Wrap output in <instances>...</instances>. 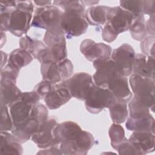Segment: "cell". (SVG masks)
<instances>
[{
	"instance_id": "obj_13",
	"label": "cell",
	"mask_w": 155,
	"mask_h": 155,
	"mask_svg": "<svg viewBox=\"0 0 155 155\" xmlns=\"http://www.w3.org/2000/svg\"><path fill=\"white\" fill-rule=\"evenodd\" d=\"M71 97L68 89L61 81L53 85L51 90L44 99L48 109L56 110L67 103Z\"/></svg>"
},
{
	"instance_id": "obj_43",
	"label": "cell",
	"mask_w": 155,
	"mask_h": 155,
	"mask_svg": "<svg viewBox=\"0 0 155 155\" xmlns=\"http://www.w3.org/2000/svg\"><path fill=\"white\" fill-rule=\"evenodd\" d=\"M118 35L108 25L105 24L104 28L102 30V38L104 41L107 42H112L117 37Z\"/></svg>"
},
{
	"instance_id": "obj_41",
	"label": "cell",
	"mask_w": 155,
	"mask_h": 155,
	"mask_svg": "<svg viewBox=\"0 0 155 155\" xmlns=\"http://www.w3.org/2000/svg\"><path fill=\"white\" fill-rule=\"evenodd\" d=\"M117 151L119 154L126 155V154H136L140 155L139 151L136 148V147L127 139L123 142L117 148Z\"/></svg>"
},
{
	"instance_id": "obj_30",
	"label": "cell",
	"mask_w": 155,
	"mask_h": 155,
	"mask_svg": "<svg viewBox=\"0 0 155 155\" xmlns=\"http://www.w3.org/2000/svg\"><path fill=\"white\" fill-rule=\"evenodd\" d=\"M131 37L136 41H141L147 36L145 21L143 15L134 17L132 24L129 28Z\"/></svg>"
},
{
	"instance_id": "obj_12",
	"label": "cell",
	"mask_w": 155,
	"mask_h": 155,
	"mask_svg": "<svg viewBox=\"0 0 155 155\" xmlns=\"http://www.w3.org/2000/svg\"><path fill=\"white\" fill-rule=\"evenodd\" d=\"M154 106V94L137 96L133 94L128 102V110L131 118H140L148 115Z\"/></svg>"
},
{
	"instance_id": "obj_22",
	"label": "cell",
	"mask_w": 155,
	"mask_h": 155,
	"mask_svg": "<svg viewBox=\"0 0 155 155\" xmlns=\"http://www.w3.org/2000/svg\"><path fill=\"white\" fill-rule=\"evenodd\" d=\"M125 126L127 130L132 131H150L154 133V119L150 113L140 118L128 117Z\"/></svg>"
},
{
	"instance_id": "obj_37",
	"label": "cell",
	"mask_w": 155,
	"mask_h": 155,
	"mask_svg": "<svg viewBox=\"0 0 155 155\" xmlns=\"http://www.w3.org/2000/svg\"><path fill=\"white\" fill-rule=\"evenodd\" d=\"M57 64L62 81L68 79L73 75L74 68L70 60L66 58Z\"/></svg>"
},
{
	"instance_id": "obj_23",
	"label": "cell",
	"mask_w": 155,
	"mask_h": 155,
	"mask_svg": "<svg viewBox=\"0 0 155 155\" xmlns=\"http://www.w3.org/2000/svg\"><path fill=\"white\" fill-rule=\"evenodd\" d=\"M33 59V57L27 51L21 48H17L10 53L7 65L19 72L21 68L31 63Z\"/></svg>"
},
{
	"instance_id": "obj_49",
	"label": "cell",
	"mask_w": 155,
	"mask_h": 155,
	"mask_svg": "<svg viewBox=\"0 0 155 155\" xmlns=\"http://www.w3.org/2000/svg\"><path fill=\"white\" fill-rule=\"evenodd\" d=\"M1 47H2L6 42V39H6V36L4 32H1Z\"/></svg>"
},
{
	"instance_id": "obj_33",
	"label": "cell",
	"mask_w": 155,
	"mask_h": 155,
	"mask_svg": "<svg viewBox=\"0 0 155 155\" xmlns=\"http://www.w3.org/2000/svg\"><path fill=\"white\" fill-rule=\"evenodd\" d=\"M133 74L142 77L151 78L154 79V78L152 76L149 70L146 56L143 54H136L133 66Z\"/></svg>"
},
{
	"instance_id": "obj_36",
	"label": "cell",
	"mask_w": 155,
	"mask_h": 155,
	"mask_svg": "<svg viewBox=\"0 0 155 155\" xmlns=\"http://www.w3.org/2000/svg\"><path fill=\"white\" fill-rule=\"evenodd\" d=\"M47 108L44 105L38 104L33 107L30 117L37 120L41 125L48 119V111Z\"/></svg>"
},
{
	"instance_id": "obj_16",
	"label": "cell",
	"mask_w": 155,
	"mask_h": 155,
	"mask_svg": "<svg viewBox=\"0 0 155 155\" xmlns=\"http://www.w3.org/2000/svg\"><path fill=\"white\" fill-rule=\"evenodd\" d=\"M82 130L76 122L65 121L58 124L53 131V136L55 140L60 144L62 141H70L76 139Z\"/></svg>"
},
{
	"instance_id": "obj_32",
	"label": "cell",
	"mask_w": 155,
	"mask_h": 155,
	"mask_svg": "<svg viewBox=\"0 0 155 155\" xmlns=\"http://www.w3.org/2000/svg\"><path fill=\"white\" fill-rule=\"evenodd\" d=\"M108 135L110 139L111 145L114 150L128 139L125 136V131L123 127L119 124L113 123L109 128Z\"/></svg>"
},
{
	"instance_id": "obj_35",
	"label": "cell",
	"mask_w": 155,
	"mask_h": 155,
	"mask_svg": "<svg viewBox=\"0 0 155 155\" xmlns=\"http://www.w3.org/2000/svg\"><path fill=\"white\" fill-rule=\"evenodd\" d=\"M8 107L7 105L1 104V131H11L13 127V120Z\"/></svg>"
},
{
	"instance_id": "obj_9",
	"label": "cell",
	"mask_w": 155,
	"mask_h": 155,
	"mask_svg": "<svg viewBox=\"0 0 155 155\" xmlns=\"http://www.w3.org/2000/svg\"><path fill=\"white\" fill-rule=\"evenodd\" d=\"M32 15L18 8H13L10 14L8 31L17 37L25 35L31 26Z\"/></svg>"
},
{
	"instance_id": "obj_8",
	"label": "cell",
	"mask_w": 155,
	"mask_h": 155,
	"mask_svg": "<svg viewBox=\"0 0 155 155\" xmlns=\"http://www.w3.org/2000/svg\"><path fill=\"white\" fill-rule=\"evenodd\" d=\"M57 125L58 122L55 119H48L39 125L38 130L33 134L31 140L41 149L59 145L53 136V131Z\"/></svg>"
},
{
	"instance_id": "obj_7",
	"label": "cell",
	"mask_w": 155,
	"mask_h": 155,
	"mask_svg": "<svg viewBox=\"0 0 155 155\" xmlns=\"http://www.w3.org/2000/svg\"><path fill=\"white\" fill-rule=\"evenodd\" d=\"M133 19L134 16L130 12L120 6L109 7L106 24L119 35L129 30Z\"/></svg>"
},
{
	"instance_id": "obj_28",
	"label": "cell",
	"mask_w": 155,
	"mask_h": 155,
	"mask_svg": "<svg viewBox=\"0 0 155 155\" xmlns=\"http://www.w3.org/2000/svg\"><path fill=\"white\" fill-rule=\"evenodd\" d=\"M19 45L21 48L27 51L36 59L40 52L47 47L44 42L33 39L27 35L22 37L19 39Z\"/></svg>"
},
{
	"instance_id": "obj_45",
	"label": "cell",
	"mask_w": 155,
	"mask_h": 155,
	"mask_svg": "<svg viewBox=\"0 0 155 155\" xmlns=\"http://www.w3.org/2000/svg\"><path fill=\"white\" fill-rule=\"evenodd\" d=\"M37 154H62L60 148L56 147V146L50 147L47 148H44L38 152Z\"/></svg>"
},
{
	"instance_id": "obj_42",
	"label": "cell",
	"mask_w": 155,
	"mask_h": 155,
	"mask_svg": "<svg viewBox=\"0 0 155 155\" xmlns=\"http://www.w3.org/2000/svg\"><path fill=\"white\" fill-rule=\"evenodd\" d=\"M19 99L27 104L35 106L38 104L41 98L35 91H32L29 92H22Z\"/></svg>"
},
{
	"instance_id": "obj_19",
	"label": "cell",
	"mask_w": 155,
	"mask_h": 155,
	"mask_svg": "<svg viewBox=\"0 0 155 155\" xmlns=\"http://www.w3.org/2000/svg\"><path fill=\"white\" fill-rule=\"evenodd\" d=\"M12 117L13 125L21 124L30 117L31 110L34 106L26 103L19 98L8 106Z\"/></svg>"
},
{
	"instance_id": "obj_44",
	"label": "cell",
	"mask_w": 155,
	"mask_h": 155,
	"mask_svg": "<svg viewBox=\"0 0 155 155\" xmlns=\"http://www.w3.org/2000/svg\"><path fill=\"white\" fill-rule=\"evenodd\" d=\"M145 27L147 35L154 36V15L151 16L148 20L145 22Z\"/></svg>"
},
{
	"instance_id": "obj_34",
	"label": "cell",
	"mask_w": 155,
	"mask_h": 155,
	"mask_svg": "<svg viewBox=\"0 0 155 155\" xmlns=\"http://www.w3.org/2000/svg\"><path fill=\"white\" fill-rule=\"evenodd\" d=\"M53 5L62 9L63 12H85V5L82 1L56 0L53 1Z\"/></svg>"
},
{
	"instance_id": "obj_48",
	"label": "cell",
	"mask_w": 155,
	"mask_h": 155,
	"mask_svg": "<svg viewBox=\"0 0 155 155\" xmlns=\"http://www.w3.org/2000/svg\"><path fill=\"white\" fill-rule=\"evenodd\" d=\"M1 68L4 67V66H5V63L7 62V61H8V58H7V54L3 52L2 51H1Z\"/></svg>"
},
{
	"instance_id": "obj_20",
	"label": "cell",
	"mask_w": 155,
	"mask_h": 155,
	"mask_svg": "<svg viewBox=\"0 0 155 155\" xmlns=\"http://www.w3.org/2000/svg\"><path fill=\"white\" fill-rule=\"evenodd\" d=\"M0 152L1 154L21 155L23 147L17 139L8 131H1Z\"/></svg>"
},
{
	"instance_id": "obj_14",
	"label": "cell",
	"mask_w": 155,
	"mask_h": 155,
	"mask_svg": "<svg viewBox=\"0 0 155 155\" xmlns=\"http://www.w3.org/2000/svg\"><path fill=\"white\" fill-rule=\"evenodd\" d=\"M116 100L128 103L133 96L127 77L117 73L109 82L107 88Z\"/></svg>"
},
{
	"instance_id": "obj_2",
	"label": "cell",
	"mask_w": 155,
	"mask_h": 155,
	"mask_svg": "<svg viewBox=\"0 0 155 155\" xmlns=\"http://www.w3.org/2000/svg\"><path fill=\"white\" fill-rule=\"evenodd\" d=\"M88 24L85 18V13L79 12H63L61 19V27L67 39L79 36L84 34Z\"/></svg>"
},
{
	"instance_id": "obj_47",
	"label": "cell",
	"mask_w": 155,
	"mask_h": 155,
	"mask_svg": "<svg viewBox=\"0 0 155 155\" xmlns=\"http://www.w3.org/2000/svg\"><path fill=\"white\" fill-rule=\"evenodd\" d=\"M53 1H34V3L39 7H43L48 5H51Z\"/></svg>"
},
{
	"instance_id": "obj_38",
	"label": "cell",
	"mask_w": 155,
	"mask_h": 155,
	"mask_svg": "<svg viewBox=\"0 0 155 155\" xmlns=\"http://www.w3.org/2000/svg\"><path fill=\"white\" fill-rule=\"evenodd\" d=\"M19 72L15 71L7 64L1 68L0 83H15L16 84Z\"/></svg>"
},
{
	"instance_id": "obj_24",
	"label": "cell",
	"mask_w": 155,
	"mask_h": 155,
	"mask_svg": "<svg viewBox=\"0 0 155 155\" xmlns=\"http://www.w3.org/2000/svg\"><path fill=\"white\" fill-rule=\"evenodd\" d=\"M109 7L105 5L91 6L85 12V18L88 24L91 25L99 26L105 25Z\"/></svg>"
},
{
	"instance_id": "obj_39",
	"label": "cell",
	"mask_w": 155,
	"mask_h": 155,
	"mask_svg": "<svg viewBox=\"0 0 155 155\" xmlns=\"http://www.w3.org/2000/svg\"><path fill=\"white\" fill-rule=\"evenodd\" d=\"M155 36H147L140 41V47L144 55L154 57Z\"/></svg>"
},
{
	"instance_id": "obj_21",
	"label": "cell",
	"mask_w": 155,
	"mask_h": 155,
	"mask_svg": "<svg viewBox=\"0 0 155 155\" xmlns=\"http://www.w3.org/2000/svg\"><path fill=\"white\" fill-rule=\"evenodd\" d=\"M67 57L66 43L53 45L51 47H47L39 54L37 59L41 62L50 61L59 62Z\"/></svg>"
},
{
	"instance_id": "obj_18",
	"label": "cell",
	"mask_w": 155,
	"mask_h": 155,
	"mask_svg": "<svg viewBox=\"0 0 155 155\" xmlns=\"http://www.w3.org/2000/svg\"><path fill=\"white\" fill-rule=\"evenodd\" d=\"M39 123L32 117H30L25 121L13 125L11 133L21 143L28 141L33 134L38 130Z\"/></svg>"
},
{
	"instance_id": "obj_26",
	"label": "cell",
	"mask_w": 155,
	"mask_h": 155,
	"mask_svg": "<svg viewBox=\"0 0 155 155\" xmlns=\"http://www.w3.org/2000/svg\"><path fill=\"white\" fill-rule=\"evenodd\" d=\"M41 73L42 80L52 84H56L62 81L56 62L50 61L43 62L41 65Z\"/></svg>"
},
{
	"instance_id": "obj_25",
	"label": "cell",
	"mask_w": 155,
	"mask_h": 155,
	"mask_svg": "<svg viewBox=\"0 0 155 155\" xmlns=\"http://www.w3.org/2000/svg\"><path fill=\"white\" fill-rule=\"evenodd\" d=\"M44 42L48 47L65 44V36L61 27V23L49 27L45 33Z\"/></svg>"
},
{
	"instance_id": "obj_6",
	"label": "cell",
	"mask_w": 155,
	"mask_h": 155,
	"mask_svg": "<svg viewBox=\"0 0 155 155\" xmlns=\"http://www.w3.org/2000/svg\"><path fill=\"white\" fill-rule=\"evenodd\" d=\"M62 82L68 89L71 96L81 101H85L89 90L94 85L93 77L85 72L76 73Z\"/></svg>"
},
{
	"instance_id": "obj_40",
	"label": "cell",
	"mask_w": 155,
	"mask_h": 155,
	"mask_svg": "<svg viewBox=\"0 0 155 155\" xmlns=\"http://www.w3.org/2000/svg\"><path fill=\"white\" fill-rule=\"evenodd\" d=\"M53 85L54 84H52L47 81L42 80L35 87L33 91H35L41 99H44V97L51 90Z\"/></svg>"
},
{
	"instance_id": "obj_31",
	"label": "cell",
	"mask_w": 155,
	"mask_h": 155,
	"mask_svg": "<svg viewBox=\"0 0 155 155\" xmlns=\"http://www.w3.org/2000/svg\"><path fill=\"white\" fill-rule=\"evenodd\" d=\"M120 7L130 12L134 17L145 15L148 1H120Z\"/></svg>"
},
{
	"instance_id": "obj_5",
	"label": "cell",
	"mask_w": 155,
	"mask_h": 155,
	"mask_svg": "<svg viewBox=\"0 0 155 155\" xmlns=\"http://www.w3.org/2000/svg\"><path fill=\"white\" fill-rule=\"evenodd\" d=\"M95 143L92 134L82 130L78 137L70 141H62L60 143V150L65 155H85Z\"/></svg>"
},
{
	"instance_id": "obj_1",
	"label": "cell",
	"mask_w": 155,
	"mask_h": 155,
	"mask_svg": "<svg viewBox=\"0 0 155 155\" xmlns=\"http://www.w3.org/2000/svg\"><path fill=\"white\" fill-rule=\"evenodd\" d=\"M115 101V97L108 88L98 87L94 84L85 97V105L89 113L97 114L104 108H108Z\"/></svg>"
},
{
	"instance_id": "obj_29",
	"label": "cell",
	"mask_w": 155,
	"mask_h": 155,
	"mask_svg": "<svg viewBox=\"0 0 155 155\" xmlns=\"http://www.w3.org/2000/svg\"><path fill=\"white\" fill-rule=\"evenodd\" d=\"M110 117L115 124H122L128 118V110L127 103L122 101L116 100L108 108Z\"/></svg>"
},
{
	"instance_id": "obj_15",
	"label": "cell",
	"mask_w": 155,
	"mask_h": 155,
	"mask_svg": "<svg viewBox=\"0 0 155 155\" xmlns=\"http://www.w3.org/2000/svg\"><path fill=\"white\" fill-rule=\"evenodd\" d=\"M139 151L140 155L154 151V133L150 131H133L128 139Z\"/></svg>"
},
{
	"instance_id": "obj_50",
	"label": "cell",
	"mask_w": 155,
	"mask_h": 155,
	"mask_svg": "<svg viewBox=\"0 0 155 155\" xmlns=\"http://www.w3.org/2000/svg\"><path fill=\"white\" fill-rule=\"evenodd\" d=\"M83 3L85 5H88V6H90V5H95L97 3L99 2V1H82Z\"/></svg>"
},
{
	"instance_id": "obj_46",
	"label": "cell",
	"mask_w": 155,
	"mask_h": 155,
	"mask_svg": "<svg viewBox=\"0 0 155 155\" xmlns=\"http://www.w3.org/2000/svg\"><path fill=\"white\" fill-rule=\"evenodd\" d=\"M147 65L149 68V70L153 78H154V63H155V60H154V57L152 56H148V58L147 59Z\"/></svg>"
},
{
	"instance_id": "obj_11",
	"label": "cell",
	"mask_w": 155,
	"mask_h": 155,
	"mask_svg": "<svg viewBox=\"0 0 155 155\" xmlns=\"http://www.w3.org/2000/svg\"><path fill=\"white\" fill-rule=\"evenodd\" d=\"M93 65L96 70L93 76L94 85L102 88H107L110 80L118 73L114 61L110 58L96 61L93 62Z\"/></svg>"
},
{
	"instance_id": "obj_4",
	"label": "cell",
	"mask_w": 155,
	"mask_h": 155,
	"mask_svg": "<svg viewBox=\"0 0 155 155\" xmlns=\"http://www.w3.org/2000/svg\"><path fill=\"white\" fill-rule=\"evenodd\" d=\"M62 14L63 11L53 4L37 7L34 12L31 26L47 30L61 23Z\"/></svg>"
},
{
	"instance_id": "obj_3",
	"label": "cell",
	"mask_w": 155,
	"mask_h": 155,
	"mask_svg": "<svg viewBox=\"0 0 155 155\" xmlns=\"http://www.w3.org/2000/svg\"><path fill=\"white\" fill-rule=\"evenodd\" d=\"M135 51L130 44H124L112 51L111 59L114 61L117 72L128 77L133 74Z\"/></svg>"
},
{
	"instance_id": "obj_10",
	"label": "cell",
	"mask_w": 155,
	"mask_h": 155,
	"mask_svg": "<svg viewBox=\"0 0 155 155\" xmlns=\"http://www.w3.org/2000/svg\"><path fill=\"white\" fill-rule=\"evenodd\" d=\"M80 51L89 61L94 62L110 58L111 47L103 42L96 43L90 39H85L80 44Z\"/></svg>"
},
{
	"instance_id": "obj_27",
	"label": "cell",
	"mask_w": 155,
	"mask_h": 155,
	"mask_svg": "<svg viewBox=\"0 0 155 155\" xmlns=\"http://www.w3.org/2000/svg\"><path fill=\"white\" fill-rule=\"evenodd\" d=\"M1 104L9 105L18 99L22 91L15 83H0Z\"/></svg>"
},
{
	"instance_id": "obj_17",
	"label": "cell",
	"mask_w": 155,
	"mask_h": 155,
	"mask_svg": "<svg viewBox=\"0 0 155 155\" xmlns=\"http://www.w3.org/2000/svg\"><path fill=\"white\" fill-rule=\"evenodd\" d=\"M129 82L134 95L148 96L154 94V79L151 78L142 77L132 74L130 76Z\"/></svg>"
}]
</instances>
